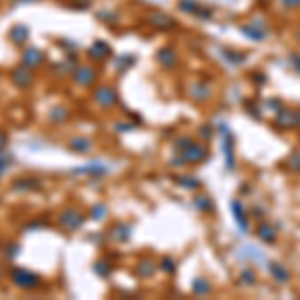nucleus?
Listing matches in <instances>:
<instances>
[{
    "label": "nucleus",
    "instance_id": "nucleus-8",
    "mask_svg": "<svg viewBox=\"0 0 300 300\" xmlns=\"http://www.w3.org/2000/svg\"><path fill=\"white\" fill-rule=\"evenodd\" d=\"M90 56L92 58H96V60H102V56L108 52V48H106V44H102V42H96L94 46H90Z\"/></svg>",
    "mask_w": 300,
    "mask_h": 300
},
{
    "label": "nucleus",
    "instance_id": "nucleus-12",
    "mask_svg": "<svg viewBox=\"0 0 300 300\" xmlns=\"http://www.w3.org/2000/svg\"><path fill=\"white\" fill-rule=\"evenodd\" d=\"M4 146H6V136H4V132L0 130V152L4 150Z\"/></svg>",
    "mask_w": 300,
    "mask_h": 300
},
{
    "label": "nucleus",
    "instance_id": "nucleus-9",
    "mask_svg": "<svg viewBox=\"0 0 300 300\" xmlns=\"http://www.w3.org/2000/svg\"><path fill=\"white\" fill-rule=\"evenodd\" d=\"M96 98H98L102 104H110V102L114 100V94H112V90H110V88H100V90H98V94H96Z\"/></svg>",
    "mask_w": 300,
    "mask_h": 300
},
{
    "label": "nucleus",
    "instance_id": "nucleus-7",
    "mask_svg": "<svg viewBox=\"0 0 300 300\" xmlns=\"http://www.w3.org/2000/svg\"><path fill=\"white\" fill-rule=\"evenodd\" d=\"M34 188H38V182L30 178H20L14 182V190H34Z\"/></svg>",
    "mask_w": 300,
    "mask_h": 300
},
{
    "label": "nucleus",
    "instance_id": "nucleus-2",
    "mask_svg": "<svg viewBox=\"0 0 300 300\" xmlns=\"http://www.w3.org/2000/svg\"><path fill=\"white\" fill-rule=\"evenodd\" d=\"M10 80H12V84H14L16 88L26 90V88L32 86V82H34V74H32V70H30L28 66L20 64V66H16V68L12 70Z\"/></svg>",
    "mask_w": 300,
    "mask_h": 300
},
{
    "label": "nucleus",
    "instance_id": "nucleus-6",
    "mask_svg": "<svg viewBox=\"0 0 300 300\" xmlns=\"http://www.w3.org/2000/svg\"><path fill=\"white\" fill-rule=\"evenodd\" d=\"M74 80H76L78 84L86 86V84H90V82L94 80V70H90V68H78V70H76Z\"/></svg>",
    "mask_w": 300,
    "mask_h": 300
},
{
    "label": "nucleus",
    "instance_id": "nucleus-1",
    "mask_svg": "<svg viewBox=\"0 0 300 300\" xmlns=\"http://www.w3.org/2000/svg\"><path fill=\"white\" fill-rule=\"evenodd\" d=\"M10 278H12V284L16 288H22V290H34L42 284V278L36 272H32V270H28V268H22V266L12 268Z\"/></svg>",
    "mask_w": 300,
    "mask_h": 300
},
{
    "label": "nucleus",
    "instance_id": "nucleus-3",
    "mask_svg": "<svg viewBox=\"0 0 300 300\" xmlns=\"http://www.w3.org/2000/svg\"><path fill=\"white\" fill-rule=\"evenodd\" d=\"M44 52L40 50V48H36V46H28V48H24L22 50V64L24 66H28V68H36V66H40L42 62H44Z\"/></svg>",
    "mask_w": 300,
    "mask_h": 300
},
{
    "label": "nucleus",
    "instance_id": "nucleus-5",
    "mask_svg": "<svg viewBox=\"0 0 300 300\" xmlns=\"http://www.w3.org/2000/svg\"><path fill=\"white\" fill-rule=\"evenodd\" d=\"M28 36H30V30H28V26H24V24L12 26L10 32H8V38H10L16 46H24V44L28 42Z\"/></svg>",
    "mask_w": 300,
    "mask_h": 300
},
{
    "label": "nucleus",
    "instance_id": "nucleus-11",
    "mask_svg": "<svg viewBox=\"0 0 300 300\" xmlns=\"http://www.w3.org/2000/svg\"><path fill=\"white\" fill-rule=\"evenodd\" d=\"M88 146H90V142L84 140V138H74V140L70 142V148H72V150H86Z\"/></svg>",
    "mask_w": 300,
    "mask_h": 300
},
{
    "label": "nucleus",
    "instance_id": "nucleus-13",
    "mask_svg": "<svg viewBox=\"0 0 300 300\" xmlns=\"http://www.w3.org/2000/svg\"><path fill=\"white\" fill-rule=\"evenodd\" d=\"M16 2H34V0H16Z\"/></svg>",
    "mask_w": 300,
    "mask_h": 300
},
{
    "label": "nucleus",
    "instance_id": "nucleus-4",
    "mask_svg": "<svg viewBox=\"0 0 300 300\" xmlns=\"http://www.w3.org/2000/svg\"><path fill=\"white\" fill-rule=\"evenodd\" d=\"M58 222L62 224L66 230H74V228H78L82 224V214L76 212V210H72V208H66L64 212L58 216Z\"/></svg>",
    "mask_w": 300,
    "mask_h": 300
},
{
    "label": "nucleus",
    "instance_id": "nucleus-14",
    "mask_svg": "<svg viewBox=\"0 0 300 300\" xmlns=\"http://www.w3.org/2000/svg\"><path fill=\"white\" fill-rule=\"evenodd\" d=\"M0 280H2V274H0Z\"/></svg>",
    "mask_w": 300,
    "mask_h": 300
},
{
    "label": "nucleus",
    "instance_id": "nucleus-10",
    "mask_svg": "<svg viewBox=\"0 0 300 300\" xmlns=\"http://www.w3.org/2000/svg\"><path fill=\"white\" fill-rule=\"evenodd\" d=\"M64 116H66V108H64V106H56V108L50 112V122H54V124H56V122H58V118L62 120Z\"/></svg>",
    "mask_w": 300,
    "mask_h": 300
}]
</instances>
